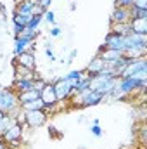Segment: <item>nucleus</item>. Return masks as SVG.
Listing matches in <instances>:
<instances>
[{"label":"nucleus","instance_id":"393cba45","mask_svg":"<svg viewBox=\"0 0 147 149\" xmlns=\"http://www.w3.org/2000/svg\"><path fill=\"white\" fill-rule=\"evenodd\" d=\"M21 109H23V111L43 109V102H42V99H35V101H30V102H23V104H21Z\"/></svg>","mask_w":147,"mask_h":149},{"label":"nucleus","instance_id":"473e14b6","mask_svg":"<svg viewBox=\"0 0 147 149\" xmlns=\"http://www.w3.org/2000/svg\"><path fill=\"white\" fill-rule=\"evenodd\" d=\"M49 135H50L52 139H61V137H62V134H61V132H57V128H55L54 125H50V127H49Z\"/></svg>","mask_w":147,"mask_h":149},{"label":"nucleus","instance_id":"a211bd4d","mask_svg":"<svg viewBox=\"0 0 147 149\" xmlns=\"http://www.w3.org/2000/svg\"><path fill=\"white\" fill-rule=\"evenodd\" d=\"M88 88H90V76L85 73L83 78H81L80 81H76V85H73V95L74 94H83V92H87Z\"/></svg>","mask_w":147,"mask_h":149},{"label":"nucleus","instance_id":"39448f33","mask_svg":"<svg viewBox=\"0 0 147 149\" xmlns=\"http://www.w3.org/2000/svg\"><path fill=\"white\" fill-rule=\"evenodd\" d=\"M23 128H24V125L19 123V121H16L12 127H9V128L2 134L3 142H5L7 146H12V148L19 149L21 148V141H23Z\"/></svg>","mask_w":147,"mask_h":149},{"label":"nucleus","instance_id":"f8f14e48","mask_svg":"<svg viewBox=\"0 0 147 149\" xmlns=\"http://www.w3.org/2000/svg\"><path fill=\"white\" fill-rule=\"evenodd\" d=\"M106 68V63H104V59L99 56V54H95L94 57H92V61L87 64V68H85V73L87 74H97V73H101L102 70Z\"/></svg>","mask_w":147,"mask_h":149},{"label":"nucleus","instance_id":"79ce46f5","mask_svg":"<svg viewBox=\"0 0 147 149\" xmlns=\"http://www.w3.org/2000/svg\"><path fill=\"white\" fill-rule=\"evenodd\" d=\"M68 2H74V0H68Z\"/></svg>","mask_w":147,"mask_h":149},{"label":"nucleus","instance_id":"6e6552de","mask_svg":"<svg viewBox=\"0 0 147 149\" xmlns=\"http://www.w3.org/2000/svg\"><path fill=\"white\" fill-rule=\"evenodd\" d=\"M102 45H104L106 49H112V50H119V52H123V50H125L123 35H118V33H112V31H109V33L106 35V38H104Z\"/></svg>","mask_w":147,"mask_h":149},{"label":"nucleus","instance_id":"e433bc0d","mask_svg":"<svg viewBox=\"0 0 147 149\" xmlns=\"http://www.w3.org/2000/svg\"><path fill=\"white\" fill-rule=\"evenodd\" d=\"M23 26H16L14 24V30H12V33H14V37H19V35H23Z\"/></svg>","mask_w":147,"mask_h":149},{"label":"nucleus","instance_id":"7c9ffc66","mask_svg":"<svg viewBox=\"0 0 147 149\" xmlns=\"http://www.w3.org/2000/svg\"><path fill=\"white\" fill-rule=\"evenodd\" d=\"M43 52H45V56H47V59H49V63H50V64H52L54 61H57V59H55V54H54L52 45H50V47H45V49H43Z\"/></svg>","mask_w":147,"mask_h":149},{"label":"nucleus","instance_id":"423d86ee","mask_svg":"<svg viewBox=\"0 0 147 149\" xmlns=\"http://www.w3.org/2000/svg\"><path fill=\"white\" fill-rule=\"evenodd\" d=\"M52 87H54V92H55V97H57V102L62 104V102H68L73 95V87L66 81L64 76H57L54 81H52Z\"/></svg>","mask_w":147,"mask_h":149},{"label":"nucleus","instance_id":"7ed1b4c3","mask_svg":"<svg viewBox=\"0 0 147 149\" xmlns=\"http://www.w3.org/2000/svg\"><path fill=\"white\" fill-rule=\"evenodd\" d=\"M123 76H135L139 80H147V57L132 59L130 64L119 74V78H123Z\"/></svg>","mask_w":147,"mask_h":149},{"label":"nucleus","instance_id":"aec40b11","mask_svg":"<svg viewBox=\"0 0 147 149\" xmlns=\"http://www.w3.org/2000/svg\"><path fill=\"white\" fill-rule=\"evenodd\" d=\"M102 59H104V63H106V66H109L112 61H116L118 57H121L123 56V52H119V50H112V49H106L102 54H99Z\"/></svg>","mask_w":147,"mask_h":149},{"label":"nucleus","instance_id":"9d476101","mask_svg":"<svg viewBox=\"0 0 147 149\" xmlns=\"http://www.w3.org/2000/svg\"><path fill=\"white\" fill-rule=\"evenodd\" d=\"M16 57V63L23 68H28L31 71H37V57H35V52H23L19 56H14Z\"/></svg>","mask_w":147,"mask_h":149},{"label":"nucleus","instance_id":"a19ab883","mask_svg":"<svg viewBox=\"0 0 147 149\" xmlns=\"http://www.w3.org/2000/svg\"><path fill=\"white\" fill-rule=\"evenodd\" d=\"M12 2H14V3L17 5V3H19V2H23V0H12Z\"/></svg>","mask_w":147,"mask_h":149},{"label":"nucleus","instance_id":"ddd939ff","mask_svg":"<svg viewBox=\"0 0 147 149\" xmlns=\"http://www.w3.org/2000/svg\"><path fill=\"white\" fill-rule=\"evenodd\" d=\"M37 3H38L37 0H23V2H19V3L16 5L14 12L21 14V16H33Z\"/></svg>","mask_w":147,"mask_h":149},{"label":"nucleus","instance_id":"58836bf2","mask_svg":"<svg viewBox=\"0 0 147 149\" xmlns=\"http://www.w3.org/2000/svg\"><path fill=\"white\" fill-rule=\"evenodd\" d=\"M5 114H7V113H3V111H0V120H2V118H3V116H5Z\"/></svg>","mask_w":147,"mask_h":149},{"label":"nucleus","instance_id":"c85d7f7f","mask_svg":"<svg viewBox=\"0 0 147 149\" xmlns=\"http://www.w3.org/2000/svg\"><path fill=\"white\" fill-rule=\"evenodd\" d=\"M43 21H45L47 24H50V26L55 24V14H54L52 9H47V10L43 12Z\"/></svg>","mask_w":147,"mask_h":149},{"label":"nucleus","instance_id":"4468645a","mask_svg":"<svg viewBox=\"0 0 147 149\" xmlns=\"http://www.w3.org/2000/svg\"><path fill=\"white\" fill-rule=\"evenodd\" d=\"M30 43H33V42H31L28 37H24V35L14 37V47H12V54H14V56H19V54L26 52V50H28V47H30Z\"/></svg>","mask_w":147,"mask_h":149},{"label":"nucleus","instance_id":"2eb2a0df","mask_svg":"<svg viewBox=\"0 0 147 149\" xmlns=\"http://www.w3.org/2000/svg\"><path fill=\"white\" fill-rule=\"evenodd\" d=\"M12 88H14L16 94L31 90V88H33V78H28V80H14V81H12Z\"/></svg>","mask_w":147,"mask_h":149},{"label":"nucleus","instance_id":"b1692460","mask_svg":"<svg viewBox=\"0 0 147 149\" xmlns=\"http://www.w3.org/2000/svg\"><path fill=\"white\" fill-rule=\"evenodd\" d=\"M111 31L112 33H118V35H128V33H132V30H130V23H119V24H111Z\"/></svg>","mask_w":147,"mask_h":149},{"label":"nucleus","instance_id":"bb28decb","mask_svg":"<svg viewBox=\"0 0 147 149\" xmlns=\"http://www.w3.org/2000/svg\"><path fill=\"white\" fill-rule=\"evenodd\" d=\"M16 123V116H12V114H5L2 120H0V134H3L9 127H12Z\"/></svg>","mask_w":147,"mask_h":149},{"label":"nucleus","instance_id":"4c0bfd02","mask_svg":"<svg viewBox=\"0 0 147 149\" xmlns=\"http://www.w3.org/2000/svg\"><path fill=\"white\" fill-rule=\"evenodd\" d=\"M5 148V142H3V139H0V149Z\"/></svg>","mask_w":147,"mask_h":149},{"label":"nucleus","instance_id":"6ab92c4d","mask_svg":"<svg viewBox=\"0 0 147 149\" xmlns=\"http://www.w3.org/2000/svg\"><path fill=\"white\" fill-rule=\"evenodd\" d=\"M123 54H125L126 57H130V59L146 57V56H147V47H132V49H126Z\"/></svg>","mask_w":147,"mask_h":149},{"label":"nucleus","instance_id":"0eeeda50","mask_svg":"<svg viewBox=\"0 0 147 149\" xmlns=\"http://www.w3.org/2000/svg\"><path fill=\"white\" fill-rule=\"evenodd\" d=\"M47 121H49V113L43 109L24 111V127H28V128H40Z\"/></svg>","mask_w":147,"mask_h":149},{"label":"nucleus","instance_id":"20e7f679","mask_svg":"<svg viewBox=\"0 0 147 149\" xmlns=\"http://www.w3.org/2000/svg\"><path fill=\"white\" fill-rule=\"evenodd\" d=\"M40 99L43 102V111H47L49 114L50 113H55L59 109V102H57V97H55V92H54V87L50 81H47V85L42 88L40 92Z\"/></svg>","mask_w":147,"mask_h":149},{"label":"nucleus","instance_id":"f3484780","mask_svg":"<svg viewBox=\"0 0 147 149\" xmlns=\"http://www.w3.org/2000/svg\"><path fill=\"white\" fill-rule=\"evenodd\" d=\"M130 30H132V33L147 35V19H132L130 21Z\"/></svg>","mask_w":147,"mask_h":149},{"label":"nucleus","instance_id":"9b49d317","mask_svg":"<svg viewBox=\"0 0 147 149\" xmlns=\"http://www.w3.org/2000/svg\"><path fill=\"white\" fill-rule=\"evenodd\" d=\"M119 23H130V12L125 7H114L111 12L109 24H119Z\"/></svg>","mask_w":147,"mask_h":149},{"label":"nucleus","instance_id":"f704fd0d","mask_svg":"<svg viewBox=\"0 0 147 149\" xmlns=\"http://www.w3.org/2000/svg\"><path fill=\"white\" fill-rule=\"evenodd\" d=\"M132 7H137V9H147V0H133Z\"/></svg>","mask_w":147,"mask_h":149},{"label":"nucleus","instance_id":"412c9836","mask_svg":"<svg viewBox=\"0 0 147 149\" xmlns=\"http://www.w3.org/2000/svg\"><path fill=\"white\" fill-rule=\"evenodd\" d=\"M17 99H19V106L23 102H30V101H35V99H40V92L38 90H26V92H21L17 94Z\"/></svg>","mask_w":147,"mask_h":149},{"label":"nucleus","instance_id":"c9c22d12","mask_svg":"<svg viewBox=\"0 0 147 149\" xmlns=\"http://www.w3.org/2000/svg\"><path fill=\"white\" fill-rule=\"evenodd\" d=\"M78 56V49H73L71 52H69V56H68V61H66V64H71L74 61V57Z\"/></svg>","mask_w":147,"mask_h":149},{"label":"nucleus","instance_id":"1a4fd4ad","mask_svg":"<svg viewBox=\"0 0 147 149\" xmlns=\"http://www.w3.org/2000/svg\"><path fill=\"white\" fill-rule=\"evenodd\" d=\"M123 43H125V50L126 49H132V47H147V35L128 33V35L123 37Z\"/></svg>","mask_w":147,"mask_h":149},{"label":"nucleus","instance_id":"2f4dec72","mask_svg":"<svg viewBox=\"0 0 147 149\" xmlns=\"http://www.w3.org/2000/svg\"><path fill=\"white\" fill-rule=\"evenodd\" d=\"M133 3V0H114V7H125V9H130Z\"/></svg>","mask_w":147,"mask_h":149},{"label":"nucleus","instance_id":"a878e982","mask_svg":"<svg viewBox=\"0 0 147 149\" xmlns=\"http://www.w3.org/2000/svg\"><path fill=\"white\" fill-rule=\"evenodd\" d=\"M130 21L132 19H147V9H137V7H130Z\"/></svg>","mask_w":147,"mask_h":149},{"label":"nucleus","instance_id":"cd10ccee","mask_svg":"<svg viewBox=\"0 0 147 149\" xmlns=\"http://www.w3.org/2000/svg\"><path fill=\"white\" fill-rule=\"evenodd\" d=\"M30 17H31V16H21V14H17V12H12V24L26 28V24H28Z\"/></svg>","mask_w":147,"mask_h":149},{"label":"nucleus","instance_id":"ea45409f","mask_svg":"<svg viewBox=\"0 0 147 149\" xmlns=\"http://www.w3.org/2000/svg\"><path fill=\"white\" fill-rule=\"evenodd\" d=\"M3 149H16V148H12V146H7V144H5V148Z\"/></svg>","mask_w":147,"mask_h":149},{"label":"nucleus","instance_id":"72a5a7b5","mask_svg":"<svg viewBox=\"0 0 147 149\" xmlns=\"http://www.w3.org/2000/svg\"><path fill=\"white\" fill-rule=\"evenodd\" d=\"M90 132H92L94 137H102V128H101V125H92V127H90Z\"/></svg>","mask_w":147,"mask_h":149},{"label":"nucleus","instance_id":"f257e3e1","mask_svg":"<svg viewBox=\"0 0 147 149\" xmlns=\"http://www.w3.org/2000/svg\"><path fill=\"white\" fill-rule=\"evenodd\" d=\"M0 111L12 114V116H17V113L21 111L17 94L14 92L12 87L9 88V87L0 85Z\"/></svg>","mask_w":147,"mask_h":149},{"label":"nucleus","instance_id":"4be33fe9","mask_svg":"<svg viewBox=\"0 0 147 149\" xmlns=\"http://www.w3.org/2000/svg\"><path fill=\"white\" fill-rule=\"evenodd\" d=\"M83 74H85V70H71L69 73L64 74V78H66V81L73 87V85H76V81H80V80L83 78Z\"/></svg>","mask_w":147,"mask_h":149},{"label":"nucleus","instance_id":"dca6fc26","mask_svg":"<svg viewBox=\"0 0 147 149\" xmlns=\"http://www.w3.org/2000/svg\"><path fill=\"white\" fill-rule=\"evenodd\" d=\"M12 68H14V80H28V78H33L37 73V71H31L19 64H12Z\"/></svg>","mask_w":147,"mask_h":149},{"label":"nucleus","instance_id":"37998d69","mask_svg":"<svg viewBox=\"0 0 147 149\" xmlns=\"http://www.w3.org/2000/svg\"><path fill=\"white\" fill-rule=\"evenodd\" d=\"M0 137H2V134H0Z\"/></svg>","mask_w":147,"mask_h":149},{"label":"nucleus","instance_id":"5701e85b","mask_svg":"<svg viewBox=\"0 0 147 149\" xmlns=\"http://www.w3.org/2000/svg\"><path fill=\"white\" fill-rule=\"evenodd\" d=\"M42 23H43V16L33 14V16L30 17V21H28V24H26V30H30V31H40Z\"/></svg>","mask_w":147,"mask_h":149},{"label":"nucleus","instance_id":"f03ea898","mask_svg":"<svg viewBox=\"0 0 147 149\" xmlns=\"http://www.w3.org/2000/svg\"><path fill=\"white\" fill-rule=\"evenodd\" d=\"M69 101H73V106L76 108H94V106H99L101 102H104V95L102 94H99V92H95V90H87V92H83V94H74L71 95V99Z\"/></svg>","mask_w":147,"mask_h":149},{"label":"nucleus","instance_id":"c756f323","mask_svg":"<svg viewBox=\"0 0 147 149\" xmlns=\"http://www.w3.org/2000/svg\"><path fill=\"white\" fill-rule=\"evenodd\" d=\"M49 35H50V38H59L61 35H62V30H61V26H57V24L50 26V31H49Z\"/></svg>","mask_w":147,"mask_h":149}]
</instances>
